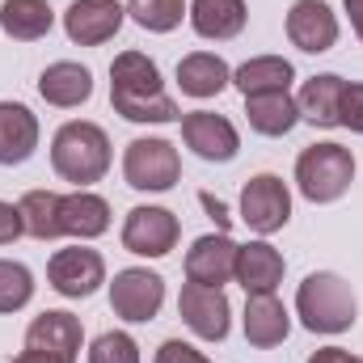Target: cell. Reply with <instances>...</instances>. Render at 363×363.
<instances>
[{"instance_id": "e575fe53", "label": "cell", "mask_w": 363, "mask_h": 363, "mask_svg": "<svg viewBox=\"0 0 363 363\" xmlns=\"http://www.w3.org/2000/svg\"><path fill=\"white\" fill-rule=\"evenodd\" d=\"M13 363H68V359H60V355H51V351H38V347H26Z\"/></svg>"}, {"instance_id": "d4e9b609", "label": "cell", "mask_w": 363, "mask_h": 363, "mask_svg": "<svg viewBox=\"0 0 363 363\" xmlns=\"http://www.w3.org/2000/svg\"><path fill=\"white\" fill-rule=\"evenodd\" d=\"M245 118H250V131L279 140L300 123V106L291 93H258V97H245Z\"/></svg>"}, {"instance_id": "9c48e42d", "label": "cell", "mask_w": 363, "mask_h": 363, "mask_svg": "<svg viewBox=\"0 0 363 363\" xmlns=\"http://www.w3.org/2000/svg\"><path fill=\"white\" fill-rule=\"evenodd\" d=\"M178 317L186 330L203 342H224L233 330V308L224 287H203V283H186L178 296Z\"/></svg>"}, {"instance_id": "7402d4cb", "label": "cell", "mask_w": 363, "mask_h": 363, "mask_svg": "<svg viewBox=\"0 0 363 363\" xmlns=\"http://www.w3.org/2000/svg\"><path fill=\"white\" fill-rule=\"evenodd\" d=\"M60 224H64V237L93 241V237L110 233V203L101 194H93V190L60 194Z\"/></svg>"}, {"instance_id": "8fae6325", "label": "cell", "mask_w": 363, "mask_h": 363, "mask_svg": "<svg viewBox=\"0 0 363 363\" xmlns=\"http://www.w3.org/2000/svg\"><path fill=\"white\" fill-rule=\"evenodd\" d=\"M47 283L64 300H89L93 291L106 283V258L97 250H85V245L55 250L51 262H47Z\"/></svg>"}, {"instance_id": "277c9868", "label": "cell", "mask_w": 363, "mask_h": 363, "mask_svg": "<svg viewBox=\"0 0 363 363\" xmlns=\"http://www.w3.org/2000/svg\"><path fill=\"white\" fill-rule=\"evenodd\" d=\"M355 182V157L351 148L325 140V144H308L296 157V186L308 203H338Z\"/></svg>"}, {"instance_id": "ac0fdd59", "label": "cell", "mask_w": 363, "mask_h": 363, "mask_svg": "<svg viewBox=\"0 0 363 363\" xmlns=\"http://www.w3.org/2000/svg\"><path fill=\"white\" fill-rule=\"evenodd\" d=\"M38 97L47 106H60V110H77L93 97V72L85 64H72V60H60L51 68H43L38 77Z\"/></svg>"}, {"instance_id": "d6a6232c", "label": "cell", "mask_w": 363, "mask_h": 363, "mask_svg": "<svg viewBox=\"0 0 363 363\" xmlns=\"http://www.w3.org/2000/svg\"><path fill=\"white\" fill-rule=\"evenodd\" d=\"M21 233H26V224H21V207L0 199V245H13Z\"/></svg>"}, {"instance_id": "4316f807", "label": "cell", "mask_w": 363, "mask_h": 363, "mask_svg": "<svg viewBox=\"0 0 363 363\" xmlns=\"http://www.w3.org/2000/svg\"><path fill=\"white\" fill-rule=\"evenodd\" d=\"M17 207H21L26 237H34V241H55V237H64V224H60V194H55V190H26Z\"/></svg>"}, {"instance_id": "7a4b0ae2", "label": "cell", "mask_w": 363, "mask_h": 363, "mask_svg": "<svg viewBox=\"0 0 363 363\" xmlns=\"http://www.w3.org/2000/svg\"><path fill=\"white\" fill-rule=\"evenodd\" d=\"M296 317L308 334L334 338V334H347L359 321V300H355V291L342 274L313 271L296 287Z\"/></svg>"}, {"instance_id": "5b68a950", "label": "cell", "mask_w": 363, "mask_h": 363, "mask_svg": "<svg viewBox=\"0 0 363 363\" xmlns=\"http://www.w3.org/2000/svg\"><path fill=\"white\" fill-rule=\"evenodd\" d=\"M123 178L131 190H144V194H165L182 182V157L178 148L161 135H140L127 144L123 152Z\"/></svg>"}, {"instance_id": "ffe728a7", "label": "cell", "mask_w": 363, "mask_h": 363, "mask_svg": "<svg viewBox=\"0 0 363 363\" xmlns=\"http://www.w3.org/2000/svg\"><path fill=\"white\" fill-rule=\"evenodd\" d=\"M342 89H347V81H342L338 72H317V77H308V81L300 85V93H296L300 118H304V123H313V127H321V131L342 127V123H338Z\"/></svg>"}, {"instance_id": "7c38bea8", "label": "cell", "mask_w": 363, "mask_h": 363, "mask_svg": "<svg viewBox=\"0 0 363 363\" xmlns=\"http://www.w3.org/2000/svg\"><path fill=\"white\" fill-rule=\"evenodd\" d=\"M127 21V4L118 0H72L64 9V34L77 47H101L110 43Z\"/></svg>"}, {"instance_id": "6da1fadb", "label": "cell", "mask_w": 363, "mask_h": 363, "mask_svg": "<svg viewBox=\"0 0 363 363\" xmlns=\"http://www.w3.org/2000/svg\"><path fill=\"white\" fill-rule=\"evenodd\" d=\"M110 106L127 123H182L178 101L165 93L161 68L144 51H123L110 64Z\"/></svg>"}, {"instance_id": "8992f818", "label": "cell", "mask_w": 363, "mask_h": 363, "mask_svg": "<svg viewBox=\"0 0 363 363\" xmlns=\"http://www.w3.org/2000/svg\"><path fill=\"white\" fill-rule=\"evenodd\" d=\"M165 304V279L148 267H127L110 279V308L114 317H123L127 325H148L157 321Z\"/></svg>"}, {"instance_id": "cb8c5ba5", "label": "cell", "mask_w": 363, "mask_h": 363, "mask_svg": "<svg viewBox=\"0 0 363 363\" xmlns=\"http://www.w3.org/2000/svg\"><path fill=\"white\" fill-rule=\"evenodd\" d=\"M296 81L291 60L283 55H254L241 68H233V85L241 89V97H258V93H287Z\"/></svg>"}, {"instance_id": "484cf974", "label": "cell", "mask_w": 363, "mask_h": 363, "mask_svg": "<svg viewBox=\"0 0 363 363\" xmlns=\"http://www.w3.org/2000/svg\"><path fill=\"white\" fill-rule=\"evenodd\" d=\"M55 26V9L47 0H4L0 4V30L13 43H38Z\"/></svg>"}, {"instance_id": "52a82bcc", "label": "cell", "mask_w": 363, "mask_h": 363, "mask_svg": "<svg viewBox=\"0 0 363 363\" xmlns=\"http://www.w3.org/2000/svg\"><path fill=\"white\" fill-rule=\"evenodd\" d=\"M182 220L169 207H131L123 220V250L135 258H165L178 250Z\"/></svg>"}, {"instance_id": "4fadbf2b", "label": "cell", "mask_w": 363, "mask_h": 363, "mask_svg": "<svg viewBox=\"0 0 363 363\" xmlns=\"http://www.w3.org/2000/svg\"><path fill=\"white\" fill-rule=\"evenodd\" d=\"M237 254L241 245L228 233H207L186 250V283H203V287H224L228 279H237Z\"/></svg>"}, {"instance_id": "8d00e7d4", "label": "cell", "mask_w": 363, "mask_h": 363, "mask_svg": "<svg viewBox=\"0 0 363 363\" xmlns=\"http://www.w3.org/2000/svg\"><path fill=\"white\" fill-rule=\"evenodd\" d=\"M199 199H203V207L220 220V233H228V211H224V203H220V199H211V194H199Z\"/></svg>"}, {"instance_id": "f546056e", "label": "cell", "mask_w": 363, "mask_h": 363, "mask_svg": "<svg viewBox=\"0 0 363 363\" xmlns=\"http://www.w3.org/2000/svg\"><path fill=\"white\" fill-rule=\"evenodd\" d=\"M89 363H140V342L127 330H106L93 338Z\"/></svg>"}, {"instance_id": "d6986e66", "label": "cell", "mask_w": 363, "mask_h": 363, "mask_svg": "<svg viewBox=\"0 0 363 363\" xmlns=\"http://www.w3.org/2000/svg\"><path fill=\"white\" fill-rule=\"evenodd\" d=\"M283 271H287V262L271 241H250L237 254V283L245 287V296H271L283 283Z\"/></svg>"}, {"instance_id": "2e32d148", "label": "cell", "mask_w": 363, "mask_h": 363, "mask_svg": "<svg viewBox=\"0 0 363 363\" xmlns=\"http://www.w3.org/2000/svg\"><path fill=\"white\" fill-rule=\"evenodd\" d=\"M38 114L21 101H0V165H26L38 152Z\"/></svg>"}, {"instance_id": "e0dca14e", "label": "cell", "mask_w": 363, "mask_h": 363, "mask_svg": "<svg viewBox=\"0 0 363 363\" xmlns=\"http://www.w3.org/2000/svg\"><path fill=\"white\" fill-rule=\"evenodd\" d=\"M241 330H245V342L258 347V351H271L279 342H287L291 334V313L283 308L279 296H250L245 300V317H241Z\"/></svg>"}, {"instance_id": "3957f363", "label": "cell", "mask_w": 363, "mask_h": 363, "mask_svg": "<svg viewBox=\"0 0 363 363\" xmlns=\"http://www.w3.org/2000/svg\"><path fill=\"white\" fill-rule=\"evenodd\" d=\"M110 135L89 123V118H72L55 131L51 140V169L64 182H72L77 190H89L93 182H101L110 174Z\"/></svg>"}, {"instance_id": "44dd1931", "label": "cell", "mask_w": 363, "mask_h": 363, "mask_svg": "<svg viewBox=\"0 0 363 363\" xmlns=\"http://www.w3.org/2000/svg\"><path fill=\"white\" fill-rule=\"evenodd\" d=\"M233 85V68L216 51H190L178 60V89L194 101H207Z\"/></svg>"}, {"instance_id": "83f0119b", "label": "cell", "mask_w": 363, "mask_h": 363, "mask_svg": "<svg viewBox=\"0 0 363 363\" xmlns=\"http://www.w3.org/2000/svg\"><path fill=\"white\" fill-rule=\"evenodd\" d=\"M186 13H190L186 0H127V17H131L140 30H148V34H169V30H178Z\"/></svg>"}, {"instance_id": "5bb4252c", "label": "cell", "mask_w": 363, "mask_h": 363, "mask_svg": "<svg viewBox=\"0 0 363 363\" xmlns=\"http://www.w3.org/2000/svg\"><path fill=\"white\" fill-rule=\"evenodd\" d=\"M287 43L300 47L304 55H321V51H334L338 43V17L325 0H296L287 9Z\"/></svg>"}, {"instance_id": "30bf717a", "label": "cell", "mask_w": 363, "mask_h": 363, "mask_svg": "<svg viewBox=\"0 0 363 363\" xmlns=\"http://www.w3.org/2000/svg\"><path fill=\"white\" fill-rule=\"evenodd\" d=\"M182 144L199 161H211V165H228L241 152L237 127L224 114H216V110H190V114H182Z\"/></svg>"}, {"instance_id": "f1b7e54d", "label": "cell", "mask_w": 363, "mask_h": 363, "mask_svg": "<svg viewBox=\"0 0 363 363\" xmlns=\"http://www.w3.org/2000/svg\"><path fill=\"white\" fill-rule=\"evenodd\" d=\"M34 300V274L26 262L0 258V313H21Z\"/></svg>"}, {"instance_id": "836d02e7", "label": "cell", "mask_w": 363, "mask_h": 363, "mask_svg": "<svg viewBox=\"0 0 363 363\" xmlns=\"http://www.w3.org/2000/svg\"><path fill=\"white\" fill-rule=\"evenodd\" d=\"M308 363H359L351 351H342V347H321V351H313Z\"/></svg>"}, {"instance_id": "9a60e30c", "label": "cell", "mask_w": 363, "mask_h": 363, "mask_svg": "<svg viewBox=\"0 0 363 363\" xmlns=\"http://www.w3.org/2000/svg\"><path fill=\"white\" fill-rule=\"evenodd\" d=\"M26 347H38V351H51V355H60V359L77 363L81 359V347H85L81 317H72L68 308H47V313H38V317L26 325Z\"/></svg>"}, {"instance_id": "4dcf8cb0", "label": "cell", "mask_w": 363, "mask_h": 363, "mask_svg": "<svg viewBox=\"0 0 363 363\" xmlns=\"http://www.w3.org/2000/svg\"><path fill=\"white\" fill-rule=\"evenodd\" d=\"M338 123H342L347 131L363 135V81H347L342 106H338Z\"/></svg>"}, {"instance_id": "ba28073f", "label": "cell", "mask_w": 363, "mask_h": 363, "mask_svg": "<svg viewBox=\"0 0 363 363\" xmlns=\"http://www.w3.org/2000/svg\"><path fill=\"white\" fill-rule=\"evenodd\" d=\"M241 220L258 233L271 237L279 228H287L291 220V190L279 174H254L241 186Z\"/></svg>"}, {"instance_id": "603a6c76", "label": "cell", "mask_w": 363, "mask_h": 363, "mask_svg": "<svg viewBox=\"0 0 363 363\" xmlns=\"http://www.w3.org/2000/svg\"><path fill=\"white\" fill-rule=\"evenodd\" d=\"M186 17H190V26H194L199 38L228 43V38H237L245 30L250 9H245V0H190V13Z\"/></svg>"}, {"instance_id": "d590c367", "label": "cell", "mask_w": 363, "mask_h": 363, "mask_svg": "<svg viewBox=\"0 0 363 363\" xmlns=\"http://www.w3.org/2000/svg\"><path fill=\"white\" fill-rule=\"evenodd\" d=\"M342 9H347V17H351V30H355V38L363 43V0H342Z\"/></svg>"}, {"instance_id": "74e56055", "label": "cell", "mask_w": 363, "mask_h": 363, "mask_svg": "<svg viewBox=\"0 0 363 363\" xmlns=\"http://www.w3.org/2000/svg\"><path fill=\"white\" fill-rule=\"evenodd\" d=\"M359 363H363V359H359Z\"/></svg>"}, {"instance_id": "1f68e13d", "label": "cell", "mask_w": 363, "mask_h": 363, "mask_svg": "<svg viewBox=\"0 0 363 363\" xmlns=\"http://www.w3.org/2000/svg\"><path fill=\"white\" fill-rule=\"evenodd\" d=\"M152 363H211L203 351H194L190 342H182V338H165L161 347H157V359Z\"/></svg>"}]
</instances>
